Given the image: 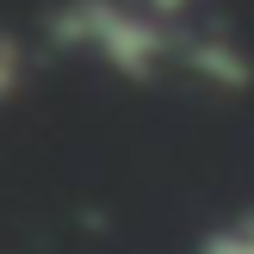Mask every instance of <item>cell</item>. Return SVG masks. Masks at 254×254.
I'll return each instance as SVG.
<instances>
[{
  "mask_svg": "<svg viewBox=\"0 0 254 254\" xmlns=\"http://www.w3.org/2000/svg\"><path fill=\"white\" fill-rule=\"evenodd\" d=\"M198 254H254V217H236L223 230H211Z\"/></svg>",
  "mask_w": 254,
  "mask_h": 254,
  "instance_id": "obj_2",
  "label": "cell"
},
{
  "mask_svg": "<svg viewBox=\"0 0 254 254\" xmlns=\"http://www.w3.org/2000/svg\"><path fill=\"white\" fill-rule=\"evenodd\" d=\"M12 81H19V56H12V44L0 37V93H6Z\"/></svg>",
  "mask_w": 254,
  "mask_h": 254,
  "instance_id": "obj_3",
  "label": "cell"
},
{
  "mask_svg": "<svg viewBox=\"0 0 254 254\" xmlns=\"http://www.w3.org/2000/svg\"><path fill=\"white\" fill-rule=\"evenodd\" d=\"M149 6H155V12H180L186 0H149Z\"/></svg>",
  "mask_w": 254,
  "mask_h": 254,
  "instance_id": "obj_4",
  "label": "cell"
},
{
  "mask_svg": "<svg viewBox=\"0 0 254 254\" xmlns=\"http://www.w3.org/2000/svg\"><path fill=\"white\" fill-rule=\"evenodd\" d=\"M62 37H74L81 50H93L106 68L118 74H155V62L168 56V37L155 31V19H143V12H124L112 6V0H81V6L62 19Z\"/></svg>",
  "mask_w": 254,
  "mask_h": 254,
  "instance_id": "obj_1",
  "label": "cell"
}]
</instances>
